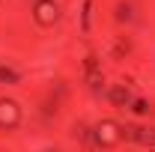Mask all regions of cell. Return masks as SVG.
<instances>
[{"label": "cell", "mask_w": 155, "mask_h": 152, "mask_svg": "<svg viewBox=\"0 0 155 152\" xmlns=\"http://www.w3.org/2000/svg\"><path fill=\"white\" fill-rule=\"evenodd\" d=\"M131 12H134V9H131L128 3H122V6L116 9V21H131Z\"/></svg>", "instance_id": "5"}, {"label": "cell", "mask_w": 155, "mask_h": 152, "mask_svg": "<svg viewBox=\"0 0 155 152\" xmlns=\"http://www.w3.org/2000/svg\"><path fill=\"white\" fill-rule=\"evenodd\" d=\"M119 137H122V134H119V125L110 122V119H104V122L96 125V140L101 143V146H116Z\"/></svg>", "instance_id": "3"}, {"label": "cell", "mask_w": 155, "mask_h": 152, "mask_svg": "<svg viewBox=\"0 0 155 152\" xmlns=\"http://www.w3.org/2000/svg\"><path fill=\"white\" fill-rule=\"evenodd\" d=\"M33 18L42 24V27H54L60 18V6L54 3V0H39L36 9H33Z\"/></svg>", "instance_id": "1"}, {"label": "cell", "mask_w": 155, "mask_h": 152, "mask_svg": "<svg viewBox=\"0 0 155 152\" xmlns=\"http://www.w3.org/2000/svg\"><path fill=\"white\" fill-rule=\"evenodd\" d=\"M21 122V107L12 98H0V128H15Z\"/></svg>", "instance_id": "2"}, {"label": "cell", "mask_w": 155, "mask_h": 152, "mask_svg": "<svg viewBox=\"0 0 155 152\" xmlns=\"http://www.w3.org/2000/svg\"><path fill=\"white\" fill-rule=\"evenodd\" d=\"M107 98H110V104H116V107L128 104V87H110L107 90Z\"/></svg>", "instance_id": "4"}]
</instances>
